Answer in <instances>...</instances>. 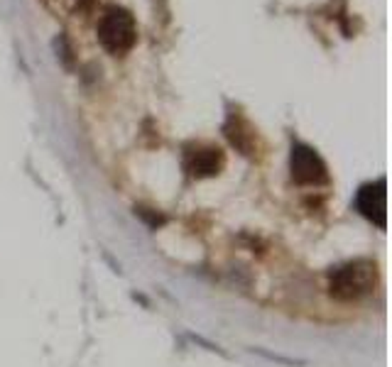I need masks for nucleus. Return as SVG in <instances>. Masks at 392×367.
<instances>
[{"mask_svg": "<svg viewBox=\"0 0 392 367\" xmlns=\"http://www.w3.org/2000/svg\"><path fill=\"white\" fill-rule=\"evenodd\" d=\"M98 42L103 44L105 52L110 54H125L135 47L138 42V25L135 18L125 8L110 5L98 20Z\"/></svg>", "mask_w": 392, "mask_h": 367, "instance_id": "f257e3e1", "label": "nucleus"}, {"mask_svg": "<svg viewBox=\"0 0 392 367\" xmlns=\"http://www.w3.org/2000/svg\"><path fill=\"white\" fill-rule=\"evenodd\" d=\"M373 276H375V267L371 262H363V259H356V262L341 264L329 272V291L331 296H336L339 301H356V299L366 296L373 286Z\"/></svg>", "mask_w": 392, "mask_h": 367, "instance_id": "f03ea898", "label": "nucleus"}, {"mask_svg": "<svg viewBox=\"0 0 392 367\" xmlns=\"http://www.w3.org/2000/svg\"><path fill=\"white\" fill-rule=\"evenodd\" d=\"M289 169H292V179L299 186H324L329 184V169L326 162L319 157L314 147L304 143L292 145V155H289Z\"/></svg>", "mask_w": 392, "mask_h": 367, "instance_id": "7ed1b4c3", "label": "nucleus"}, {"mask_svg": "<svg viewBox=\"0 0 392 367\" xmlns=\"http://www.w3.org/2000/svg\"><path fill=\"white\" fill-rule=\"evenodd\" d=\"M388 196H385V179H378V182L363 184L361 191L356 196V206L358 211L363 213L371 223H375L378 228H385L388 223Z\"/></svg>", "mask_w": 392, "mask_h": 367, "instance_id": "20e7f679", "label": "nucleus"}, {"mask_svg": "<svg viewBox=\"0 0 392 367\" xmlns=\"http://www.w3.org/2000/svg\"><path fill=\"white\" fill-rule=\"evenodd\" d=\"M221 165L223 157L214 147H196V150H189L184 155V167H187V172L196 174V177H214L218 169H221Z\"/></svg>", "mask_w": 392, "mask_h": 367, "instance_id": "39448f33", "label": "nucleus"}, {"mask_svg": "<svg viewBox=\"0 0 392 367\" xmlns=\"http://www.w3.org/2000/svg\"><path fill=\"white\" fill-rule=\"evenodd\" d=\"M76 3H78V8H81V10H91L96 0H76Z\"/></svg>", "mask_w": 392, "mask_h": 367, "instance_id": "423d86ee", "label": "nucleus"}]
</instances>
